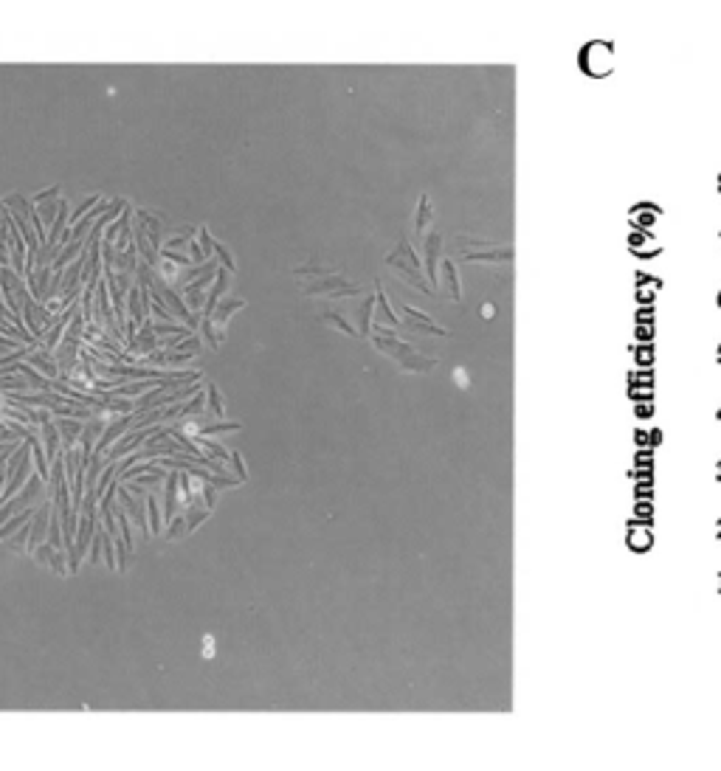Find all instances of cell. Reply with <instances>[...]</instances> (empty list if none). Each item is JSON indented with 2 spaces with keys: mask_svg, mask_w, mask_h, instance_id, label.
Segmentation results:
<instances>
[{
  "mask_svg": "<svg viewBox=\"0 0 721 771\" xmlns=\"http://www.w3.org/2000/svg\"><path fill=\"white\" fill-rule=\"evenodd\" d=\"M299 279H305V293L307 296H350V293H358L360 287L358 285H353V282H347L341 273H336L333 268H324V265H319V262H307V265H302V268H296L293 270Z\"/></svg>",
  "mask_w": 721,
  "mask_h": 771,
  "instance_id": "6da1fadb",
  "label": "cell"
},
{
  "mask_svg": "<svg viewBox=\"0 0 721 771\" xmlns=\"http://www.w3.org/2000/svg\"><path fill=\"white\" fill-rule=\"evenodd\" d=\"M372 343H375L386 358H392L403 372H420V375H423V372H431V369H434V360H431V358L420 355L414 346H409L406 341H400V338H394V335H389V332L375 330Z\"/></svg>",
  "mask_w": 721,
  "mask_h": 771,
  "instance_id": "7a4b0ae2",
  "label": "cell"
},
{
  "mask_svg": "<svg viewBox=\"0 0 721 771\" xmlns=\"http://www.w3.org/2000/svg\"><path fill=\"white\" fill-rule=\"evenodd\" d=\"M386 265H392L403 279H409V282H411L414 287H420L423 293H431V287L426 285V279H423V273H420V262H417V253L411 251L409 239H400L397 251L386 256Z\"/></svg>",
  "mask_w": 721,
  "mask_h": 771,
  "instance_id": "3957f363",
  "label": "cell"
},
{
  "mask_svg": "<svg viewBox=\"0 0 721 771\" xmlns=\"http://www.w3.org/2000/svg\"><path fill=\"white\" fill-rule=\"evenodd\" d=\"M79 349H82V341H76V338H62L59 341V346L54 349V360H57V366H59V377L65 380L71 372H74V366L79 363Z\"/></svg>",
  "mask_w": 721,
  "mask_h": 771,
  "instance_id": "277c9868",
  "label": "cell"
},
{
  "mask_svg": "<svg viewBox=\"0 0 721 771\" xmlns=\"http://www.w3.org/2000/svg\"><path fill=\"white\" fill-rule=\"evenodd\" d=\"M48 515H51V501L45 498V504H42V507H37V510H34V515H31V532H28V541H25V554H31V552H34L40 544H42V541H45Z\"/></svg>",
  "mask_w": 721,
  "mask_h": 771,
  "instance_id": "5b68a950",
  "label": "cell"
},
{
  "mask_svg": "<svg viewBox=\"0 0 721 771\" xmlns=\"http://www.w3.org/2000/svg\"><path fill=\"white\" fill-rule=\"evenodd\" d=\"M155 349H161V338L152 332V319H144L141 327H138V332H135L132 346H130V355H132V358H144V355H149V352H155Z\"/></svg>",
  "mask_w": 721,
  "mask_h": 771,
  "instance_id": "8992f818",
  "label": "cell"
},
{
  "mask_svg": "<svg viewBox=\"0 0 721 771\" xmlns=\"http://www.w3.org/2000/svg\"><path fill=\"white\" fill-rule=\"evenodd\" d=\"M31 557L40 563V566H48L57 577H65L68 574V560H65V554H62V549H54L51 544H40L37 549L31 552Z\"/></svg>",
  "mask_w": 721,
  "mask_h": 771,
  "instance_id": "52a82bcc",
  "label": "cell"
},
{
  "mask_svg": "<svg viewBox=\"0 0 721 771\" xmlns=\"http://www.w3.org/2000/svg\"><path fill=\"white\" fill-rule=\"evenodd\" d=\"M25 363L28 366H34L42 377H48V380H59V366H57V360H54V355L51 352H45V349H34L28 358H25Z\"/></svg>",
  "mask_w": 721,
  "mask_h": 771,
  "instance_id": "ba28073f",
  "label": "cell"
},
{
  "mask_svg": "<svg viewBox=\"0 0 721 771\" xmlns=\"http://www.w3.org/2000/svg\"><path fill=\"white\" fill-rule=\"evenodd\" d=\"M403 316H409V319H406V324H409L411 330L426 332V335H448L445 327L434 324V321H431L426 313H420V310H414V307H403Z\"/></svg>",
  "mask_w": 721,
  "mask_h": 771,
  "instance_id": "9c48e42d",
  "label": "cell"
},
{
  "mask_svg": "<svg viewBox=\"0 0 721 771\" xmlns=\"http://www.w3.org/2000/svg\"><path fill=\"white\" fill-rule=\"evenodd\" d=\"M57 431H59V440H62V450H74L79 434H82V423L79 420H71V417H57L54 420Z\"/></svg>",
  "mask_w": 721,
  "mask_h": 771,
  "instance_id": "30bf717a",
  "label": "cell"
},
{
  "mask_svg": "<svg viewBox=\"0 0 721 771\" xmlns=\"http://www.w3.org/2000/svg\"><path fill=\"white\" fill-rule=\"evenodd\" d=\"M245 307V302L242 299H232V302H220L217 307H215V313H212V321H215V327H217V332H220V338H226V321L237 313V310H242Z\"/></svg>",
  "mask_w": 721,
  "mask_h": 771,
  "instance_id": "8fae6325",
  "label": "cell"
},
{
  "mask_svg": "<svg viewBox=\"0 0 721 771\" xmlns=\"http://www.w3.org/2000/svg\"><path fill=\"white\" fill-rule=\"evenodd\" d=\"M65 222H68V203L59 200V212H57V217H54L51 228H48V236H45V245H48V248H59L57 242H59V236H62V231H65Z\"/></svg>",
  "mask_w": 721,
  "mask_h": 771,
  "instance_id": "7c38bea8",
  "label": "cell"
},
{
  "mask_svg": "<svg viewBox=\"0 0 721 771\" xmlns=\"http://www.w3.org/2000/svg\"><path fill=\"white\" fill-rule=\"evenodd\" d=\"M147 527H149V535H161L164 532V518H161V510H158V496L147 493Z\"/></svg>",
  "mask_w": 721,
  "mask_h": 771,
  "instance_id": "4fadbf2b",
  "label": "cell"
},
{
  "mask_svg": "<svg viewBox=\"0 0 721 771\" xmlns=\"http://www.w3.org/2000/svg\"><path fill=\"white\" fill-rule=\"evenodd\" d=\"M206 403H209V414H212L215 420H223V417H226V411H223V400H220V392H217V386H215V383H209V386H206Z\"/></svg>",
  "mask_w": 721,
  "mask_h": 771,
  "instance_id": "5bb4252c",
  "label": "cell"
},
{
  "mask_svg": "<svg viewBox=\"0 0 721 771\" xmlns=\"http://www.w3.org/2000/svg\"><path fill=\"white\" fill-rule=\"evenodd\" d=\"M152 332L158 335V338H164V335H169V338H175V335H192V330L189 327H183V324H172V321H152Z\"/></svg>",
  "mask_w": 721,
  "mask_h": 771,
  "instance_id": "9a60e30c",
  "label": "cell"
},
{
  "mask_svg": "<svg viewBox=\"0 0 721 771\" xmlns=\"http://www.w3.org/2000/svg\"><path fill=\"white\" fill-rule=\"evenodd\" d=\"M443 270H445V273H443V285L448 287L451 299L460 302V299H462V290H460V282H457V273H454V262H445Z\"/></svg>",
  "mask_w": 721,
  "mask_h": 771,
  "instance_id": "2e32d148",
  "label": "cell"
},
{
  "mask_svg": "<svg viewBox=\"0 0 721 771\" xmlns=\"http://www.w3.org/2000/svg\"><path fill=\"white\" fill-rule=\"evenodd\" d=\"M166 541H178V538H183L186 535V515L183 513H178L172 521H169V530H164L161 532Z\"/></svg>",
  "mask_w": 721,
  "mask_h": 771,
  "instance_id": "e0dca14e",
  "label": "cell"
},
{
  "mask_svg": "<svg viewBox=\"0 0 721 771\" xmlns=\"http://www.w3.org/2000/svg\"><path fill=\"white\" fill-rule=\"evenodd\" d=\"M99 200H102V195H96V192H93V195H88V198H85V200H82V203H79V206L71 212V217H68L71 225H76V222L82 220V217H85V215H88V212H91V209H93Z\"/></svg>",
  "mask_w": 721,
  "mask_h": 771,
  "instance_id": "ac0fdd59",
  "label": "cell"
},
{
  "mask_svg": "<svg viewBox=\"0 0 721 771\" xmlns=\"http://www.w3.org/2000/svg\"><path fill=\"white\" fill-rule=\"evenodd\" d=\"M212 253H217V259H220V268H226L229 273H234V268H237V265H234V256L229 253V248H226L223 242H215V245H212Z\"/></svg>",
  "mask_w": 721,
  "mask_h": 771,
  "instance_id": "d6986e66",
  "label": "cell"
},
{
  "mask_svg": "<svg viewBox=\"0 0 721 771\" xmlns=\"http://www.w3.org/2000/svg\"><path fill=\"white\" fill-rule=\"evenodd\" d=\"M59 195H62V186L54 183L48 192H37V195L31 198V203H34V206H42V203H48V200H59Z\"/></svg>",
  "mask_w": 721,
  "mask_h": 771,
  "instance_id": "ffe728a7",
  "label": "cell"
},
{
  "mask_svg": "<svg viewBox=\"0 0 721 771\" xmlns=\"http://www.w3.org/2000/svg\"><path fill=\"white\" fill-rule=\"evenodd\" d=\"M34 209H37V215H40V220L54 222V217H57V212H59V200H48V203H42V206H34Z\"/></svg>",
  "mask_w": 721,
  "mask_h": 771,
  "instance_id": "44dd1931",
  "label": "cell"
},
{
  "mask_svg": "<svg viewBox=\"0 0 721 771\" xmlns=\"http://www.w3.org/2000/svg\"><path fill=\"white\" fill-rule=\"evenodd\" d=\"M192 414H203V392H198L195 397H189V403H183V420Z\"/></svg>",
  "mask_w": 721,
  "mask_h": 771,
  "instance_id": "7402d4cb",
  "label": "cell"
},
{
  "mask_svg": "<svg viewBox=\"0 0 721 771\" xmlns=\"http://www.w3.org/2000/svg\"><path fill=\"white\" fill-rule=\"evenodd\" d=\"M195 234H198L195 228H186V231H183L181 236H172V239H166V242H164V248H166V251H175V248H183V245H186V242H189V239H192Z\"/></svg>",
  "mask_w": 721,
  "mask_h": 771,
  "instance_id": "603a6c76",
  "label": "cell"
},
{
  "mask_svg": "<svg viewBox=\"0 0 721 771\" xmlns=\"http://www.w3.org/2000/svg\"><path fill=\"white\" fill-rule=\"evenodd\" d=\"M198 245H200V251H203V259H209V256H212V245H215V239L209 236V228H206V225L198 231Z\"/></svg>",
  "mask_w": 721,
  "mask_h": 771,
  "instance_id": "cb8c5ba5",
  "label": "cell"
},
{
  "mask_svg": "<svg viewBox=\"0 0 721 771\" xmlns=\"http://www.w3.org/2000/svg\"><path fill=\"white\" fill-rule=\"evenodd\" d=\"M192 358H198V355L175 349V352H166V366H183V363H186V360H192Z\"/></svg>",
  "mask_w": 721,
  "mask_h": 771,
  "instance_id": "d4e9b609",
  "label": "cell"
},
{
  "mask_svg": "<svg viewBox=\"0 0 721 771\" xmlns=\"http://www.w3.org/2000/svg\"><path fill=\"white\" fill-rule=\"evenodd\" d=\"M0 335H3V338H11V341H20V343H25V341H23V335L17 332V327H14L11 321H6V319H0Z\"/></svg>",
  "mask_w": 721,
  "mask_h": 771,
  "instance_id": "484cf974",
  "label": "cell"
},
{
  "mask_svg": "<svg viewBox=\"0 0 721 771\" xmlns=\"http://www.w3.org/2000/svg\"><path fill=\"white\" fill-rule=\"evenodd\" d=\"M203 498H206V510L212 513V510H215V501H217V487L206 484V487H203Z\"/></svg>",
  "mask_w": 721,
  "mask_h": 771,
  "instance_id": "4316f807",
  "label": "cell"
},
{
  "mask_svg": "<svg viewBox=\"0 0 721 771\" xmlns=\"http://www.w3.org/2000/svg\"><path fill=\"white\" fill-rule=\"evenodd\" d=\"M229 462L234 464V470H237V479H240V481H245L248 476H245V464H242V456H240V453H237V450L232 453V459H229Z\"/></svg>",
  "mask_w": 721,
  "mask_h": 771,
  "instance_id": "83f0119b",
  "label": "cell"
},
{
  "mask_svg": "<svg viewBox=\"0 0 721 771\" xmlns=\"http://www.w3.org/2000/svg\"><path fill=\"white\" fill-rule=\"evenodd\" d=\"M203 656H206V659H212V656H215V639H212V636H206V648H203Z\"/></svg>",
  "mask_w": 721,
  "mask_h": 771,
  "instance_id": "f1b7e54d",
  "label": "cell"
},
{
  "mask_svg": "<svg viewBox=\"0 0 721 771\" xmlns=\"http://www.w3.org/2000/svg\"><path fill=\"white\" fill-rule=\"evenodd\" d=\"M3 265H8V248L0 242V268H3Z\"/></svg>",
  "mask_w": 721,
  "mask_h": 771,
  "instance_id": "f546056e",
  "label": "cell"
}]
</instances>
